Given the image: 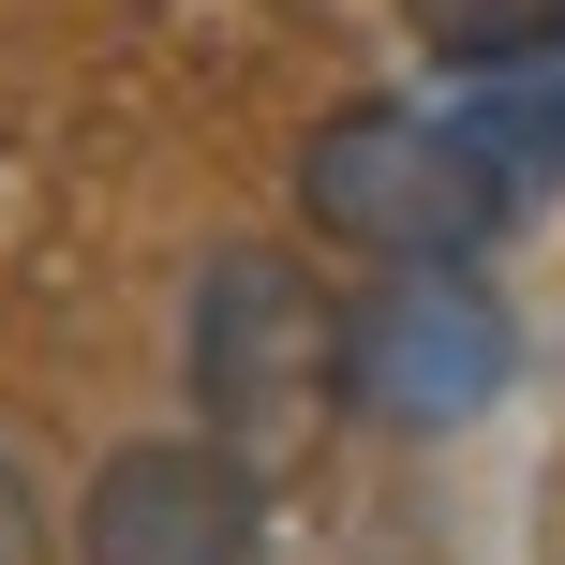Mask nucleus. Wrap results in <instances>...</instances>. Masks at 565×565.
Wrapping results in <instances>:
<instances>
[{
    "instance_id": "f257e3e1",
    "label": "nucleus",
    "mask_w": 565,
    "mask_h": 565,
    "mask_svg": "<svg viewBox=\"0 0 565 565\" xmlns=\"http://www.w3.org/2000/svg\"><path fill=\"white\" fill-rule=\"evenodd\" d=\"M179 387L209 447H238L254 477H298L342 431V298L282 238H224L179 298Z\"/></svg>"
},
{
    "instance_id": "f03ea898",
    "label": "nucleus",
    "mask_w": 565,
    "mask_h": 565,
    "mask_svg": "<svg viewBox=\"0 0 565 565\" xmlns=\"http://www.w3.org/2000/svg\"><path fill=\"white\" fill-rule=\"evenodd\" d=\"M298 224L358 268H491L521 194L461 135V105H328L298 135Z\"/></svg>"
},
{
    "instance_id": "7ed1b4c3",
    "label": "nucleus",
    "mask_w": 565,
    "mask_h": 565,
    "mask_svg": "<svg viewBox=\"0 0 565 565\" xmlns=\"http://www.w3.org/2000/svg\"><path fill=\"white\" fill-rule=\"evenodd\" d=\"M521 387V312L491 268H372L342 298V417L387 447H447Z\"/></svg>"
},
{
    "instance_id": "20e7f679",
    "label": "nucleus",
    "mask_w": 565,
    "mask_h": 565,
    "mask_svg": "<svg viewBox=\"0 0 565 565\" xmlns=\"http://www.w3.org/2000/svg\"><path fill=\"white\" fill-rule=\"evenodd\" d=\"M75 565H268V477L209 431H135L75 491Z\"/></svg>"
},
{
    "instance_id": "39448f33",
    "label": "nucleus",
    "mask_w": 565,
    "mask_h": 565,
    "mask_svg": "<svg viewBox=\"0 0 565 565\" xmlns=\"http://www.w3.org/2000/svg\"><path fill=\"white\" fill-rule=\"evenodd\" d=\"M461 135L507 164L521 209L565 194V45H551V60H491V75H461Z\"/></svg>"
},
{
    "instance_id": "423d86ee",
    "label": "nucleus",
    "mask_w": 565,
    "mask_h": 565,
    "mask_svg": "<svg viewBox=\"0 0 565 565\" xmlns=\"http://www.w3.org/2000/svg\"><path fill=\"white\" fill-rule=\"evenodd\" d=\"M402 30L447 75H491V60H551L565 45V0H402Z\"/></svg>"
},
{
    "instance_id": "0eeeda50",
    "label": "nucleus",
    "mask_w": 565,
    "mask_h": 565,
    "mask_svg": "<svg viewBox=\"0 0 565 565\" xmlns=\"http://www.w3.org/2000/svg\"><path fill=\"white\" fill-rule=\"evenodd\" d=\"M0 565H45V491H30L15 447H0Z\"/></svg>"
}]
</instances>
